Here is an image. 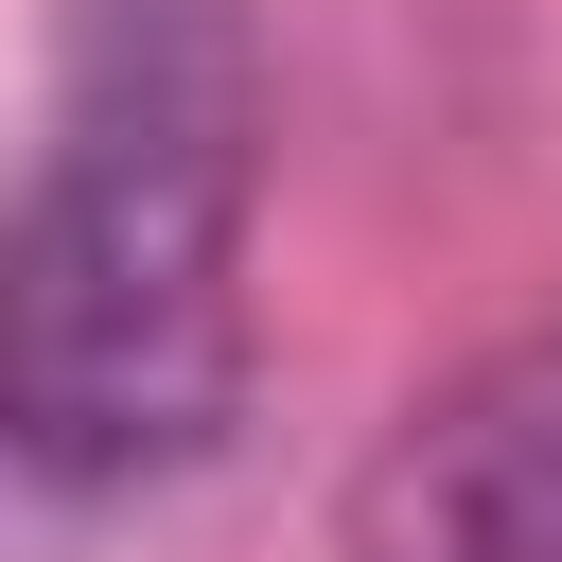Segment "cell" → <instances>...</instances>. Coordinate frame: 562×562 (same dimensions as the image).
<instances>
[{"label":"cell","mask_w":562,"mask_h":562,"mask_svg":"<svg viewBox=\"0 0 562 562\" xmlns=\"http://www.w3.org/2000/svg\"><path fill=\"white\" fill-rule=\"evenodd\" d=\"M246 404V53L211 0H105L70 123L0 211V457L158 492Z\"/></svg>","instance_id":"6da1fadb"},{"label":"cell","mask_w":562,"mask_h":562,"mask_svg":"<svg viewBox=\"0 0 562 562\" xmlns=\"http://www.w3.org/2000/svg\"><path fill=\"white\" fill-rule=\"evenodd\" d=\"M334 562H562V316L457 351L369 439Z\"/></svg>","instance_id":"7a4b0ae2"}]
</instances>
